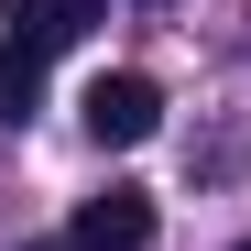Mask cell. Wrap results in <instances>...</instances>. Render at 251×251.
Wrapping results in <instances>:
<instances>
[{
  "label": "cell",
  "instance_id": "6da1fadb",
  "mask_svg": "<svg viewBox=\"0 0 251 251\" xmlns=\"http://www.w3.org/2000/svg\"><path fill=\"white\" fill-rule=\"evenodd\" d=\"M76 109H88V142H109V153H131V142H153V131H164V88H153V76H131V66L99 76Z\"/></svg>",
  "mask_w": 251,
  "mask_h": 251
},
{
  "label": "cell",
  "instance_id": "7a4b0ae2",
  "mask_svg": "<svg viewBox=\"0 0 251 251\" xmlns=\"http://www.w3.org/2000/svg\"><path fill=\"white\" fill-rule=\"evenodd\" d=\"M66 251H153V197H142V186L88 197V207H76V229H66Z\"/></svg>",
  "mask_w": 251,
  "mask_h": 251
},
{
  "label": "cell",
  "instance_id": "3957f363",
  "mask_svg": "<svg viewBox=\"0 0 251 251\" xmlns=\"http://www.w3.org/2000/svg\"><path fill=\"white\" fill-rule=\"evenodd\" d=\"M88 22H99V0H11V44H22V55L88 44Z\"/></svg>",
  "mask_w": 251,
  "mask_h": 251
},
{
  "label": "cell",
  "instance_id": "277c9868",
  "mask_svg": "<svg viewBox=\"0 0 251 251\" xmlns=\"http://www.w3.org/2000/svg\"><path fill=\"white\" fill-rule=\"evenodd\" d=\"M33 109H44V55H22V44H0V120L22 131Z\"/></svg>",
  "mask_w": 251,
  "mask_h": 251
},
{
  "label": "cell",
  "instance_id": "5b68a950",
  "mask_svg": "<svg viewBox=\"0 0 251 251\" xmlns=\"http://www.w3.org/2000/svg\"><path fill=\"white\" fill-rule=\"evenodd\" d=\"M240 251H251V240H240Z\"/></svg>",
  "mask_w": 251,
  "mask_h": 251
}]
</instances>
